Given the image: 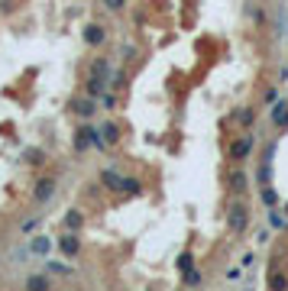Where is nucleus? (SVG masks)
<instances>
[{
    "instance_id": "obj_12",
    "label": "nucleus",
    "mask_w": 288,
    "mask_h": 291,
    "mask_svg": "<svg viewBox=\"0 0 288 291\" xmlns=\"http://www.w3.org/2000/svg\"><path fill=\"white\" fill-rule=\"evenodd\" d=\"M72 107H75V113H78V117H91V113L98 110V107H94V97H84V101H75Z\"/></svg>"
},
{
    "instance_id": "obj_7",
    "label": "nucleus",
    "mask_w": 288,
    "mask_h": 291,
    "mask_svg": "<svg viewBox=\"0 0 288 291\" xmlns=\"http://www.w3.org/2000/svg\"><path fill=\"white\" fill-rule=\"evenodd\" d=\"M52 194H55V181H52V178H42V181H36V194H33V198H36L39 204H46V201L52 198Z\"/></svg>"
},
{
    "instance_id": "obj_6",
    "label": "nucleus",
    "mask_w": 288,
    "mask_h": 291,
    "mask_svg": "<svg viewBox=\"0 0 288 291\" xmlns=\"http://www.w3.org/2000/svg\"><path fill=\"white\" fill-rule=\"evenodd\" d=\"M252 120H256V110H252L249 104H243V107L233 110V123H240L243 130H249V126H252Z\"/></svg>"
},
{
    "instance_id": "obj_18",
    "label": "nucleus",
    "mask_w": 288,
    "mask_h": 291,
    "mask_svg": "<svg viewBox=\"0 0 288 291\" xmlns=\"http://www.w3.org/2000/svg\"><path fill=\"white\" fill-rule=\"evenodd\" d=\"M246 13L252 16V23H259V26H263V23H266V13H263V7H259V10H256V7H252V4H249V7H246Z\"/></svg>"
},
{
    "instance_id": "obj_16",
    "label": "nucleus",
    "mask_w": 288,
    "mask_h": 291,
    "mask_svg": "<svg viewBox=\"0 0 288 291\" xmlns=\"http://www.w3.org/2000/svg\"><path fill=\"white\" fill-rule=\"evenodd\" d=\"M33 252H39V255H46L49 249H52V243H49V236H36V240H33V246H29Z\"/></svg>"
},
{
    "instance_id": "obj_15",
    "label": "nucleus",
    "mask_w": 288,
    "mask_h": 291,
    "mask_svg": "<svg viewBox=\"0 0 288 291\" xmlns=\"http://www.w3.org/2000/svg\"><path fill=\"white\" fill-rule=\"evenodd\" d=\"M81 223H84V217L81 214H78V210H68V214H65V227H68V230H81Z\"/></svg>"
},
{
    "instance_id": "obj_1",
    "label": "nucleus",
    "mask_w": 288,
    "mask_h": 291,
    "mask_svg": "<svg viewBox=\"0 0 288 291\" xmlns=\"http://www.w3.org/2000/svg\"><path fill=\"white\" fill-rule=\"evenodd\" d=\"M252 146H256V136H252L249 130H243V133H237L230 139V146H227V158H230L233 165H243L252 155Z\"/></svg>"
},
{
    "instance_id": "obj_10",
    "label": "nucleus",
    "mask_w": 288,
    "mask_h": 291,
    "mask_svg": "<svg viewBox=\"0 0 288 291\" xmlns=\"http://www.w3.org/2000/svg\"><path fill=\"white\" fill-rule=\"evenodd\" d=\"M101 181L107 184L110 191H123V175H117L113 169H107V172H101Z\"/></svg>"
},
{
    "instance_id": "obj_21",
    "label": "nucleus",
    "mask_w": 288,
    "mask_h": 291,
    "mask_svg": "<svg viewBox=\"0 0 288 291\" xmlns=\"http://www.w3.org/2000/svg\"><path fill=\"white\" fill-rule=\"evenodd\" d=\"M104 7H107V10H113V13H120L126 7V0H104Z\"/></svg>"
},
{
    "instance_id": "obj_9",
    "label": "nucleus",
    "mask_w": 288,
    "mask_h": 291,
    "mask_svg": "<svg viewBox=\"0 0 288 291\" xmlns=\"http://www.w3.org/2000/svg\"><path fill=\"white\" fill-rule=\"evenodd\" d=\"M91 133H94L91 126H81V130H78V133H75V149H78V152H84V149H88V146H94Z\"/></svg>"
},
{
    "instance_id": "obj_14",
    "label": "nucleus",
    "mask_w": 288,
    "mask_h": 291,
    "mask_svg": "<svg viewBox=\"0 0 288 291\" xmlns=\"http://www.w3.org/2000/svg\"><path fill=\"white\" fill-rule=\"evenodd\" d=\"M269 288H288V275L278 269H269Z\"/></svg>"
},
{
    "instance_id": "obj_17",
    "label": "nucleus",
    "mask_w": 288,
    "mask_h": 291,
    "mask_svg": "<svg viewBox=\"0 0 288 291\" xmlns=\"http://www.w3.org/2000/svg\"><path fill=\"white\" fill-rule=\"evenodd\" d=\"M26 288L42 291V288H49V278H46V275H29V278H26Z\"/></svg>"
},
{
    "instance_id": "obj_23",
    "label": "nucleus",
    "mask_w": 288,
    "mask_h": 291,
    "mask_svg": "<svg viewBox=\"0 0 288 291\" xmlns=\"http://www.w3.org/2000/svg\"><path fill=\"white\" fill-rule=\"evenodd\" d=\"M198 281H201V272L188 269V272H185V285H198Z\"/></svg>"
},
{
    "instance_id": "obj_3",
    "label": "nucleus",
    "mask_w": 288,
    "mask_h": 291,
    "mask_svg": "<svg viewBox=\"0 0 288 291\" xmlns=\"http://www.w3.org/2000/svg\"><path fill=\"white\" fill-rule=\"evenodd\" d=\"M272 126L278 130V133H285V130H288V101H278L272 107Z\"/></svg>"
},
{
    "instance_id": "obj_4",
    "label": "nucleus",
    "mask_w": 288,
    "mask_h": 291,
    "mask_svg": "<svg viewBox=\"0 0 288 291\" xmlns=\"http://www.w3.org/2000/svg\"><path fill=\"white\" fill-rule=\"evenodd\" d=\"M246 181H249V178H246V172H243V169H240V165H237V169H233V172H230V178H227V188H230L233 194H243V191H246V188H249V184H246Z\"/></svg>"
},
{
    "instance_id": "obj_25",
    "label": "nucleus",
    "mask_w": 288,
    "mask_h": 291,
    "mask_svg": "<svg viewBox=\"0 0 288 291\" xmlns=\"http://www.w3.org/2000/svg\"><path fill=\"white\" fill-rule=\"evenodd\" d=\"M26 155H29V162H42V152H39V149H29Z\"/></svg>"
},
{
    "instance_id": "obj_24",
    "label": "nucleus",
    "mask_w": 288,
    "mask_h": 291,
    "mask_svg": "<svg viewBox=\"0 0 288 291\" xmlns=\"http://www.w3.org/2000/svg\"><path fill=\"white\" fill-rule=\"evenodd\" d=\"M263 201H266V204H275V191L269 188V184H266V188H263Z\"/></svg>"
},
{
    "instance_id": "obj_5",
    "label": "nucleus",
    "mask_w": 288,
    "mask_h": 291,
    "mask_svg": "<svg viewBox=\"0 0 288 291\" xmlns=\"http://www.w3.org/2000/svg\"><path fill=\"white\" fill-rule=\"evenodd\" d=\"M104 39H107V29H104L101 23H91V26H84V42H88V46H101Z\"/></svg>"
},
{
    "instance_id": "obj_8",
    "label": "nucleus",
    "mask_w": 288,
    "mask_h": 291,
    "mask_svg": "<svg viewBox=\"0 0 288 291\" xmlns=\"http://www.w3.org/2000/svg\"><path fill=\"white\" fill-rule=\"evenodd\" d=\"M58 246H62L65 255H78V249H81V240H78V233L72 230L68 236H62V243H58Z\"/></svg>"
},
{
    "instance_id": "obj_22",
    "label": "nucleus",
    "mask_w": 288,
    "mask_h": 291,
    "mask_svg": "<svg viewBox=\"0 0 288 291\" xmlns=\"http://www.w3.org/2000/svg\"><path fill=\"white\" fill-rule=\"evenodd\" d=\"M46 269H49V272H58V275H72V269H68V266H58V262H49Z\"/></svg>"
},
{
    "instance_id": "obj_20",
    "label": "nucleus",
    "mask_w": 288,
    "mask_h": 291,
    "mask_svg": "<svg viewBox=\"0 0 288 291\" xmlns=\"http://www.w3.org/2000/svg\"><path fill=\"white\" fill-rule=\"evenodd\" d=\"M123 191L126 194H139V191H143V184H139L136 178H123Z\"/></svg>"
},
{
    "instance_id": "obj_2",
    "label": "nucleus",
    "mask_w": 288,
    "mask_h": 291,
    "mask_svg": "<svg viewBox=\"0 0 288 291\" xmlns=\"http://www.w3.org/2000/svg\"><path fill=\"white\" fill-rule=\"evenodd\" d=\"M227 227H230L233 236H243L249 227V207L243 204V201H233L230 207H227Z\"/></svg>"
},
{
    "instance_id": "obj_13",
    "label": "nucleus",
    "mask_w": 288,
    "mask_h": 291,
    "mask_svg": "<svg viewBox=\"0 0 288 291\" xmlns=\"http://www.w3.org/2000/svg\"><path fill=\"white\" fill-rule=\"evenodd\" d=\"M104 87H107L104 84V75H91L88 78V94L91 97H104Z\"/></svg>"
},
{
    "instance_id": "obj_19",
    "label": "nucleus",
    "mask_w": 288,
    "mask_h": 291,
    "mask_svg": "<svg viewBox=\"0 0 288 291\" xmlns=\"http://www.w3.org/2000/svg\"><path fill=\"white\" fill-rule=\"evenodd\" d=\"M191 266H195V255H191V252H181V255H178V269L188 272Z\"/></svg>"
},
{
    "instance_id": "obj_11",
    "label": "nucleus",
    "mask_w": 288,
    "mask_h": 291,
    "mask_svg": "<svg viewBox=\"0 0 288 291\" xmlns=\"http://www.w3.org/2000/svg\"><path fill=\"white\" fill-rule=\"evenodd\" d=\"M101 136H104V143H107V146L120 143V126H117V123H104V126H101Z\"/></svg>"
},
{
    "instance_id": "obj_26",
    "label": "nucleus",
    "mask_w": 288,
    "mask_h": 291,
    "mask_svg": "<svg viewBox=\"0 0 288 291\" xmlns=\"http://www.w3.org/2000/svg\"><path fill=\"white\" fill-rule=\"evenodd\" d=\"M272 227H278V230H282V227H285V217H282V214H272Z\"/></svg>"
}]
</instances>
